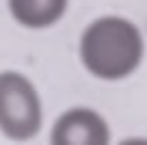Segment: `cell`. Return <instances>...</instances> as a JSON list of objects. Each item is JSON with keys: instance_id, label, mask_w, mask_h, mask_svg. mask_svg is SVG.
<instances>
[{"instance_id": "cell-4", "label": "cell", "mask_w": 147, "mask_h": 145, "mask_svg": "<svg viewBox=\"0 0 147 145\" xmlns=\"http://www.w3.org/2000/svg\"><path fill=\"white\" fill-rule=\"evenodd\" d=\"M69 0H7L9 15L28 30H46L63 20Z\"/></svg>"}, {"instance_id": "cell-3", "label": "cell", "mask_w": 147, "mask_h": 145, "mask_svg": "<svg viewBox=\"0 0 147 145\" xmlns=\"http://www.w3.org/2000/svg\"><path fill=\"white\" fill-rule=\"evenodd\" d=\"M50 141L56 145H106L110 141V128L95 108L71 106L56 117Z\"/></svg>"}, {"instance_id": "cell-1", "label": "cell", "mask_w": 147, "mask_h": 145, "mask_svg": "<svg viewBox=\"0 0 147 145\" xmlns=\"http://www.w3.org/2000/svg\"><path fill=\"white\" fill-rule=\"evenodd\" d=\"M141 28L121 15H100L84 26L78 41L82 67L97 80L117 82L132 76L143 63Z\"/></svg>"}, {"instance_id": "cell-2", "label": "cell", "mask_w": 147, "mask_h": 145, "mask_svg": "<svg viewBox=\"0 0 147 145\" xmlns=\"http://www.w3.org/2000/svg\"><path fill=\"white\" fill-rule=\"evenodd\" d=\"M43 123V106L35 82L28 76L0 72V134L11 141H30Z\"/></svg>"}]
</instances>
